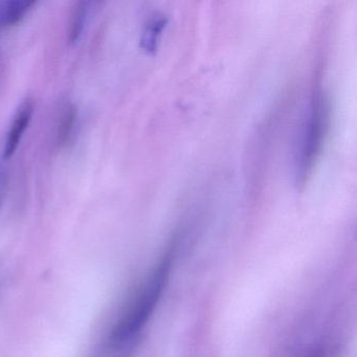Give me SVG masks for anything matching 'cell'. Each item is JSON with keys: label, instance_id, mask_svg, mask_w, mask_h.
<instances>
[{"label": "cell", "instance_id": "cell-6", "mask_svg": "<svg viewBox=\"0 0 357 357\" xmlns=\"http://www.w3.org/2000/svg\"><path fill=\"white\" fill-rule=\"evenodd\" d=\"M87 17V3L78 1L75 3L70 14V28H68V41L72 45L78 43L84 30L85 22Z\"/></svg>", "mask_w": 357, "mask_h": 357}, {"label": "cell", "instance_id": "cell-3", "mask_svg": "<svg viewBox=\"0 0 357 357\" xmlns=\"http://www.w3.org/2000/svg\"><path fill=\"white\" fill-rule=\"evenodd\" d=\"M34 112V100L31 98H26L16 110L9 130H8L7 137H6L5 148H3V158L6 160L11 158L17 151L20 142H22L26 129L30 126Z\"/></svg>", "mask_w": 357, "mask_h": 357}, {"label": "cell", "instance_id": "cell-2", "mask_svg": "<svg viewBox=\"0 0 357 357\" xmlns=\"http://www.w3.org/2000/svg\"><path fill=\"white\" fill-rule=\"evenodd\" d=\"M174 250L175 243L170 246L146 283L142 286L130 306L112 330L110 335L112 344H121L137 333L153 313L164 288L168 283Z\"/></svg>", "mask_w": 357, "mask_h": 357}, {"label": "cell", "instance_id": "cell-4", "mask_svg": "<svg viewBox=\"0 0 357 357\" xmlns=\"http://www.w3.org/2000/svg\"><path fill=\"white\" fill-rule=\"evenodd\" d=\"M36 5L35 1H10L6 5L5 10L1 14V24L3 26H13L20 24L32 8Z\"/></svg>", "mask_w": 357, "mask_h": 357}, {"label": "cell", "instance_id": "cell-5", "mask_svg": "<svg viewBox=\"0 0 357 357\" xmlns=\"http://www.w3.org/2000/svg\"><path fill=\"white\" fill-rule=\"evenodd\" d=\"M167 24V18L164 16L154 17L148 22L142 37L141 47L147 53H154L158 49V40Z\"/></svg>", "mask_w": 357, "mask_h": 357}, {"label": "cell", "instance_id": "cell-1", "mask_svg": "<svg viewBox=\"0 0 357 357\" xmlns=\"http://www.w3.org/2000/svg\"><path fill=\"white\" fill-rule=\"evenodd\" d=\"M331 124V103L323 89L313 91L301 129L294 158V177L298 187H304L312 175L327 141Z\"/></svg>", "mask_w": 357, "mask_h": 357}, {"label": "cell", "instance_id": "cell-7", "mask_svg": "<svg viewBox=\"0 0 357 357\" xmlns=\"http://www.w3.org/2000/svg\"><path fill=\"white\" fill-rule=\"evenodd\" d=\"M76 107L68 105L62 114L59 127H58L57 139L59 146H66L70 141L73 131H74L75 124H76Z\"/></svg>", "mask_w": 357, "mask_h": 357}]
</instances>
